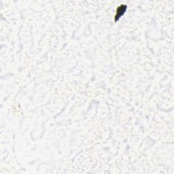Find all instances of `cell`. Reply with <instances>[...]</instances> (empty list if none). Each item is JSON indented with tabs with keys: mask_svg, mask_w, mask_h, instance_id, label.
<instances>
[{
	"mask_svg": "<svg viewBox=\"0 0 174 174\" xmlns=\"http://www.w3.org/2000/svg\"><path fill=\"white\" fill-rule=\"evenodd\" d=\"M127 6H125V5H122L121 6H120L119 8H118L117 12H116V17H115V21H117L119 18H121L122 16L123 15L124 13H125V11H126Z\"/></svg>",
	"mask_w": 174,
	"mask_h": 174,
	"instance_id": "obj_1",
	"label": "cell"
}]
</instances>
